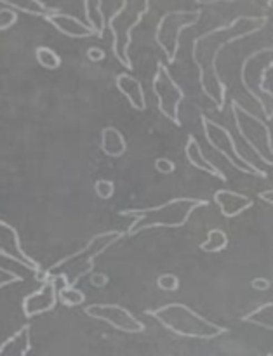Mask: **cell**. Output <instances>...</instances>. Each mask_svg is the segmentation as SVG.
I'll return each mask as SVG.
<instances>
[{"label": "cell", "instance_id": "603a6c76", "mask_svg": "<svg viewBox=\"0 0 273 356\" xmlns=\"http://www.w3.org/2000/svg\"><path fill=\"white\" fill-rule=\"evenodd\" d=\"M228 235L223 229L214 228L208 233V238H205V242L201 243V249L204 252H223L228 247Z\"/></svg>", "mask_w": 273, "mask_h": 356}, {"label": "cell", "instance_id": "6da1fadb", "mask_svg": "<svg viewBox=\"0 0 273 356\" xmlns=\"http://www.w3.org/2000/svg\"><path fill=\"white\" fill-rule=\"evenodd\" d=\"M267 23L268 16H239L230 23L198 35L194 40L192 59L198 68V83L204 96L214 104L218 111L225 110L228 96V87L218 72L219 54L226 45L261 31Z\"/></svg>", "mask_w": 273, "mask_h": 356}, {"label": "cell", "instance_id": "836d02e7", "mask_svg": "<svg viewBox=\"0 0 273 356\" xmlns=\"http://www.w3.org/2000/svg\"><path fill=\"white\" fill-rule=\"evenodd\" d=\"M218 2H237V0H197V3H201V6H211V3Z\"/></svg>", "mask_w": 273, "mask_h": 356}, {"label": "cell", "instance_id": "5b68a950", "mask_svg": "<svg viewBox=\"0 0 273 356\" xmlns=\"http://www.w3.org/2000/svg\"><path fill=\"white\" fill-rule=\"evenodd\" d=\"M273 68V47L251 52L240 66V82L251 99L260 104L265 120H273V90L265 86L268 72Z\"/></svg>", "mask_w": 273, "mask_h": 356}, {"label": "cell", "instance_id": "5bb4252c", "mask_svg": "<svg viewBox=\"0 0 273 356\" xmlns=\"http://www.w3.org/2000/svg\"><path fill=\"white\" fill-rule=\"evenodd\" d=\"M47 23H51L59 33L66 35V37H72V38H89L96 35V31L86 24L84 21H80L79 17L72 16V14H66L61 13V10H56L52 13L51 16L45 17Z\"/></svg>", "mask_w": 273, "mask_h": 356}, {"label": "cell", "instance_id": "2e32d148", "mask_svg": "<svg viewBox=\"0 0 273 356\" xmlns=\"http://www.w3.org/2000/svg\"><path fill=\"white\" fill-rule=\"evenodd\" d=\"M115 86H117L118 92L129 101V104L132 106V110L136 111H145L146 110V96L145 89H143L141 82H139L136 76H132L131 73L124 72L118 73L117 79H115Z\"/></svg>", "mask_w": 273, "mask_h": 356}, {"label": "cell", "instance_id": "d4e9b609", "mask_svg": "<svg viewBox=\"0 0 273 356\" xmlns=\"http://www.w3.org/2000/svg\"><path fill=\"white\" fill-rule=\"evenodd\" d=\"M94 193L101 200H110L115 195V183L111 179H98L94 183Z\"/></svg>", "mask_w": 273, "mask_h": 356}, {"label": "cell", "instance_id": "ba28073f", "mask_svg": "<svg viewBox=\"0 0 273 356\" xmlns=\"http://www.w3.org/2000/svg\"><path fill=\"white\" fill-rule=\"evenodd\" d=\"M201 16V10H171L160 17L155 30V42L166 54L169 65H173L178 58L181 31L197 24Z\"/></svg>", "mask_w": 273, "mask_h": 356}, {"label": "cell", "instance_id": "1f68e13d", "mask_svg": "<svg viewBox=\"0 0 273 356\" xmlns=\"http://www.w3.org/2000/svg\"><path fill=\"white\" fill-rule=\"evenodd\" d=\"M87 58L94 63H100L104 59V51L100 47H89L87 49Z\"/></svg>", "mask_w": 273, "mask_h": 356}, {"label": "cell", "instance_id": "484cf974", "mask_svg": "<svg viewBox=\"0 0 273 356\" xmlns=\"http://www.w3.org/2000/svg\"><path fill=\"white\" fill-rule=\"evenodd\" d=\"M157 287L166 292H176L180 287V278L173 273H164L157 278Z\"/></svg>", "mask_w": 273, "mask_h": 356}, {"label": "cell", "instance_id": "e575fe53", "mask_svg": "<svg viewBox=\"0 0 273 356\" xmlns=\"http://www.w3.org/2000/svg\"><path fill=\"white\" fill-rule=\"evenodd\" d=\"M268 6H270L272 9H273V0H268Z\"/></svg>", "mask_w": 273, "mask_h": 356}, {"label": "cell", "instance_id": "d6986e66", "mask_svg": "<svg viewBox=\"0 0 273 356\" xmlns=\"http://www.w3.org/2000/svg\"><path fill=\"white\" fill-rule=\"evenodd\" d=\"M2 6L10 7L14 10H21L24 14H30V16H42L47 17L52 13L59 9H52V7L45 6L42 0H2Z\"/></svg>", "mask_w": 273, "mask_h": 356}, {"label": "cell", "instance_id": "4dcf8cb0", "mask_svg": "<svg viewBox=\"0 0 273 356\" xmlns=\"http://www.w3.org/2000/svg\"><path fill=\"white\" fill-rule=\"evenodd\" d=\"M89 282H91V285H93V287L101 289V287H104V285L108 284V277L104 273H91Z\"/></svg>", "mask_w": 273, "mask_h": 356}, {"label": "cell", "instance_id": "ffe728a7", "mask_svg": "<svg viewBox=\"0 0 273 356\" xmlns=\"http://www.w3.org/2000/svg\"><path fill=\"white\" fill-rule=\"evenodd\" d=\"M84 9H86L87 24L96 31V37H103L107 19H104L101 0H84Z\"/></svg>", "mask_w": 273, "mask_h": 356}, {"label": "cell", "instance_id": "7a4b0ae2", "mask_svg": "<svg viewBox=\"0 0 273 356\" xmlns=\"http://www.w3.org/2000/svg\"><path fill=\"white\" fill-rule=\"evenodd\" d=\"M125 235H127V233L120 232V229H110V232L98 233V235H94L82 249H79L77 252L59 259L58 263L52 264L51 268L35 275V278H37L40 284H44V282L47 280H59V278H61V280H66L70 285H75L77 287V282H80L84 277L93 273L96 257H100L101 254L107 249H110L111 245L120 242Z\"/></svg>", "mask_w": 273, "mask_h": 356}, {"label": "cell", "instance_id": "52a82bcc", "mask_svg": "<svg viewBox=\"0 0 273 356\" xmlns=\"http://www.w3.org/2000/svg\"><path fill=\"white\" fill-rule=\"evenodd\" d=\"M201 124H202V132H204L209 145H211L219 155L225 156V160H228L230 165H232L233 169H237L239 172L247 174V176L267 179L268 174L265 172L263 169H260L258 165H254L251 160H247L246 156L239 152L232 132H230L225 125L212 120V118H209L208 115H201Z\"/></svg>", "mask_w": 273, "mask_h": 356}, {"label": "cell", "instance_id": "7c38bea8", "mask_svg": "<svg viewBox=\"0 0 273 356\" xmlns=\"http://www.w3.org/2000/svg\"><path fill=\"white\" fill-rule=\"evenodd\" d=\"M58 301V284H56V280H47L40 285L38 291L24 296L23 301H21V312H23L24 318L31 320L35 316L52 312Z\"/></svg>", "mask_w": 273, "mask_h": 356}, {"label": "cell", "instance_id": "4fadbf2b", "mask_svg": "<svg viewBox=\"0 0 273 356\" xmlns=\"http://www.w3.org/2000/svg\"><path fill=\"white\" fill-rule=\"evenodd\" d=\"M214 204L218 205L223 218L233 219L239 218L242 212H246L247 209L253 207L254 200L251 197H247V195L239 193V191L218 190L214 193Z\"/></svg>", "mask_w": 273, "mask_h": 356}, {"label": "cell", "instance_id": "d590c367", "mask_svg": "<svg viewBox=\"0 0 273 356\" xmlns=\"http://www.w3.org/2000/svg\"><path fill=\"white\" fill-rule=\"evenodd\" d=\"M267 356H273V355H272V353H270V355H267Z\"/></svg>", "mask_w": 273, "mask_h": 356}, {"label": "cell", "instance_id": "83f0119b", "mask_svg": "<svg viewBox=\"0 0 273 356\" xmlns=\"http://www.w3.org/2000/svg\"><path fill=\"white\" fill-rule=\"evenodd\" d=\"M17 282H23V277H20V275L14 273V271L6 270L3 266L0 268V287L6 289L9 287V285L17 284Z\"/></svg>", "mask_w": 273, "mask_h": 356}, {"label": "cell", "instance_id": "4316f807", "mask_svg": "<svg viewBox=\"0 0 273 356\" xmlns=\"http://www.w3.org/2000/svg\"><path fill=\"white\" fill-rule=\"evenodd\" d=\"M16 21H17L16 10L10 9V7H7V6H3L2 9H0V30L2 31L9 30V28L13 26Z\"/></svg>", "mask_w": 273, "mask_h": 356}, {"label": "cell", "instance_id": "f546056e", "mask_svg": "<svg viewBox=\"0 0 273 356\" xmlns=\"http://www.w3.org/2000/svg\"><path fill=\"white\" fill-rule=\"evenodd\" d=\"M251 287H253L254 291L265 292V291H268V289L272 287V282L268 280V278H265V277H258V278H254L253 282H251Z\"/></svg>", "mask_w": 273, "mask_h": 356}, {"label": "cell", "instance_id": "277c9868", "mask_svg": "<svg viewBox=\"0 0 273 356\" xmlns=\"http://www.w3.org/2000/svg\"><path fill=\"white\" fill-rule=\"evenodd\" d=\"M146 315L155 318L169 332L180 337H187V339L211 341L228 332L226 327L218 325L205 316L198 315L183 302H169L157 309H148Z\"/></svg>", "mask_w": 273, "mask_h": 356}, {"label": "cell", "instance_id": "7402d4cb", "mask_svg": "<svg viewBox=\"0 0 273 356\" xmlns=\"http://www.w3.org/2000/svg\"><path fill=\"white\" fill-rule=\"evenodd\" d=\"M58 284V299L63 306L66 308H75L86 302V294H84L80 289H77L75 285H70L66 280H56Z\"/></svg>", "mask_w": 273, "mask_h": 356}, {"label": "cell", "instance_id": "ac0fdd59", "mask_svg": "<svg viewBox=\"0 0 273 356\" xmlns=\"http://www.w3.org/2000/svg\"><path fill=\"white\" fill-rule=\"evenodd\" d=\"M101 152L110 159H118L127 152V143H125L124 134L117 127H104L101 131Z\"/></svg>", "mask_w": 273, "mask_h": 356}, {"label": "cell", "instance_id": "8fae6325", "mask_svg": "<svg viewBox=\"0 0 273 356\" xmlns=\"http://www.w3.org/2000/svg\"><path fill=\"white\" fill-rule=\"evenodd\" d=\"M0 256L3 259L21 264L26 270L33 271L35 275H38L42 271L40 264L23 250L17 229L14 226H10L7 221H0Z\"/></svg>", "mask_w": 273, "mask_h": 356}, {"label": "cell", "instance_id": "9a60e30c", "mask_svg": "<svg viewBox=\"0 0 273 356\" xmlns=\"http://www.w3.org/2000/svg\"><path fill=\"white\" fill-rule=\"evenodd\" d=\"M185 156H187L188 163H190V165H194L195 169L202 170V172H205L208 176L216 177V179L223 181V183H226V181H228L226 174L223 172L221 169H218V167H216L214 163H212L211 160L204 155L201 143L197 141V138H195V136H192V134L188 136L187 145H185Z\"/></svg>", "mask_w": 273, "mask_h": 356}, {"label": "cell", "instance_id": "3957f363", "mask_svg": "<svg viewBox=\"0 0 273 356\" xmlns=\"http://www.w3.org/2000/svg\"><path fill=\"white\" fill-rule=\"evenodd\" d=\"M208 205L209 202L204 198L180 197L155 205V207L124 209L118 214L132 219L125 232L129 236H132L153 228H183L197 209L208 207Z\"/></svg>", "mask_w": 273, "mask_h": 356}, {"label": "cell", "instance_id": "d6a6232c", "mask_svg": "<svg viewBox=\"0 0 273 356\" xmlns=\"http://www.w3.org/2000/svg\"><path fill=\"white\" fill-rule=\"evenodd\" d=\"M258 198H260L261 202H265V204L273 205V188L272 190H265L261 191V193H258Z\"/></svg>", "mask_w": 273, "mask_h": 356}, {"label": "cell", "instance_id": "30bf717a", "mask_svg": "<svg viewBox=\"0 0 273 356\" xmlns=\"http://www.w3.org/2000/svg\"><path fill=\"white\" fill-rule=\"evenodd\" d=\"M84 313L98 322H104L114 329L120 330L124 334H141L145 332V323L136 318L127 308L118 305H104V302H96L84 308Z\"/></svg>", "mask_w": 273, "mask_h": 356}, {"label": "cell", "instance_id": "8992f818", "mask_svg": "<svg viewBox=\"0 0 273 356\" xmlns=\"http://www.w3.org/2000/svg\"><path fill=\"white\" fill-rule=\"evenodd\" d=\"M230 110H232L237 131L242 136L244 141L251 146V149L256 153L258 159L265 165L273 167V138L272 129L268 127L267 120H263L251 110L244 108L237 99L230 101Z\"/></svg>", "mask_w": 273, "mask_h": 356}, {"label": "cell", "instance_id": "9c48e42d", "mask_svg": "<svg viewBox=\"0 0 273 356\" xmlns=\"http://www.w3.org/2000/svg\"><path fill=\"white\" fill-rule=\"evenodd\" d=\"M152 89L157 97V106H159L160 113L167 120L173 122L176 127H181L180 106L185 101V92L180 87V83L171 75L166 63L157 61L155 75H153L152 80Z\"/></svg>", "mask_w": 273, "mask_h": 356}, {"label": "cell", "instance_id": "f1b7e54d", "mask_svg": "<svg viewBox=\"0 0 273 356\" xmlns=\"http://www.w3.org/2000/svg\"><path fill=\"white\" fill-rule=\"evenodd\" d=\"M155 170L164 174V176H169V174H173L176 170V163L173 160L166 159V156H160V159L155 160Z\"/></svg>", "mask_w": 273, "mask_h": 356}, {"label": "cell", "instance_id": "e0dca14e", "mask_svg": "<svg viewBox=\"0 0 273 356\" xmlns=\"http://www.w3.org/2000/svg\"><path fill=\"white\" fill-rule=\"evenodd\" d=\"M31 327L23 325L0 346V356H28L31 351Z\"/></svg>", "mask_w": 273, "mask_h": 356}, {"label": "cell", "instance_id": "44dd1931", "mask_svg": "<svg viewBox=\"0 0 273 356\" xmlns=\"http://www.w3.org/2000/svg\"><path fill=\"white\" fill-rule=\"evenodd\" d=\"M242 322L273 332V302H265V305L258 306L256 309L242 316Z\"/></svg>", "mask_w": 273, "mask_h": 356}, {"label": "cell", "instance_id": "cb8c5ba5", "mask_svg": "<svg viewBox=\"0 0 273 356\" xmlns=\"http://www.w3.org/2000/svg\"><path fill=\"white\" fill-rule=\"evenodd\" d=\"M35 59L45 70H58L63 63L58 52L52 51L51 47H45V45L35 49Z\"/></svg>", "mask_w": 273, "mask_h": 356}]
</instances>
